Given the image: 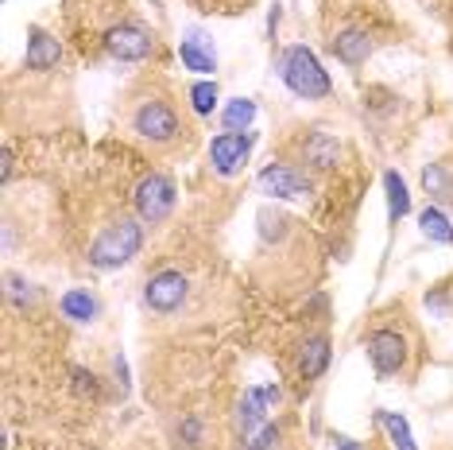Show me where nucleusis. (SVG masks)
Wrapping results in <instances>:
<instances>
[{
    "mask_svg": "<svg viewBox=\"0 0 453 450\" xmlns=\"http://www.w3.org/2000/svg\"><path fill=\"white\" fill-rule=\"evenodd\" d=\"M128 125L140 140H148L156 148H174L187 136V125L179 120V112H174L167 97H136L128 112Z\"/></svg>",
    "mask_w": 453,
    "mask_h": 450,
    "instance_id": "1",
    "label": "nucleus"
},
{
    "mask_svg": "<svg viewBox=\"0 0 453 450\" xmlns=\"http://www.w3.org/2000/svg\"><path fill=\"white\" fill-rule=\"evenodd\" d=\"M140 249H143V225L136 218H117L89 244V264L101 272H112V268H120V264H128Z\"/></svg>",
    "mask_w": 453,
    "mask_h": 450,
    "instance_id": "2",
    "label": "nucleus"
},
{
    "mask_svg": "<svg viewBox=\"0 0 453 450\" xmlns=\"http://www.w3.org/2000/svg\"><path fill=\"white\" fill-rule=\"evenodd\" d=\"M280 74L287 81L295 97H306V101H326L329 97V74L318 63V55L311 47H287L283 58H280Z\"/></svg>",
    "mask_w": 453,
    "mask_h": 450,
    "instance_id": "3",
    "label": "nucleus"
},
{
    "mask_svg": "<svg viewBox=\"0 0 453 450\" xmlns=\"http://www.w3.org/2000/svg\"><path fill=\"white\" fill-rule=\"evenodd\" d=\"M365 350H368V361H372L376 376H395L407 369V338L391 326H380L365 338Z\"/></svg>",
    "mask_w": 453,
    "mask_h": 450,
    "instance_id": "4",
    "label": "nucleus"
},
{
    "mask_svg": "<svg viewBox=\"0 0 453 450\" xmlns=\"http://www.w3.org/2000/svg\"><path fill=\"white\" fill-rule=\"evenodd\" d=\"M190 295V280L182 272L174 268H163L148 280V288H143V303H148V311L156 314H174L182 303H187Z\"/></svg>",
    "mask_w": 453,
    "mask_h": 450,
    "instance_id": "5",
    "label": "nucleus"
},
{
    "mask_svg": "<svg viewBox=\"0 0 453 450\" xmlns=\"http://www.w3.org/2000/svg\"><path fill=\"white\" fill-rule=\"evenodd\" d=\"M174 210V182L167 175H159V171H151V175L140 179L136 187V213L140 221H167V213Z\"/></svg>",
    "mask_w": 453,
    "mask_h": 450,
    "instance_id": "6",
    "label": "nucleus"
},
{
    "mask_svg": "<svg viewBox=\"0 0 453 450\" xmlns=\"http://www.w3.org/2000/svg\"><path fill=\"white\" fill-rule=\"evenodd\" d=\"M252 144H256L252 132H221V136H213V144H210L213 171H218V175H236V171L249 163Z\"/></svg>",
    "mask_w": 453,
    "mask_h": 450,
    "instance_id": "7",
    "label": "nucleus"
},
{
    "mask_svg": "<svg viewBox=\"0 0 453 450\" xmlns=\"http://www.w3.org/2000/svg\"><path fill=\"white\" fill-rule=\"evenodd\" d=\"M105 47L120 63H140V58H148L151 50H156V35L140 24H117V27H109Z\"/></svg>",
    "mask_w": 453,
    "mask_h": 450,
    "instance_id": "8",
    "label": "nucleus"
},
{
    "mask_svg": "<svg viewBox=\"0 0 453 450\" xmlns=\"http://www.w3.org/2000/svg\"><path fill=\"white\" fill-rule=\"evenodd\" d=\"M260 190L272 194V198H306L311 194V179L303 175L298 167H291V163H267V167L260 171Z\"/></svg>",
    "mask_w": 453,
    "mask_h": 450,
    "instance_id": "9",
    "label": "nucleus"
},
{
    "mask_svg": "<svg viewBox=\"0 0 453 450\" xmlns=\"http://www.w3.org/2000/svg\"><path fill=\"white\" fill-rule=\"evenodd\" d=\"M179 58H182L187 70H194V74H210V70H218V55H213L210 35L198 32V27H190L187 39L179 43Z\"/></svg>",
    "mask_w": 453,
    "mask_h": 450,
    "instance_id": "10",
    "label": "nucleus"
},
{
    "mask_svg": "<svg viewBox=\"0 0 453 450\" xmlns=\"http://www.w3.org/2000/svg\"><path fill=\"white\" fill-rule=\"evenodd\" d=\"M58 58H63V47H58V39L47 35L43 27H32V32H27V55H24L27 70H55Z\"/></svg>",
    "mask_w": 453,
    "mask_h": 450,
    "instance_id": "11",
    "label": "nucleus"
},
{
    "mask_svg": "<svg viewBox=\"0 0 453 450\" xmlns=\"http://www.w3.org/2000/svg\"><path fill=\"white\" fill-rule=\"evenodd\" d=\"M326 365H329V338L311 334L303 342V350H298V376H303V384H314L326 373Z\"/></svg>",
    "mask_w": 453,
    "mask_h": 450,
    "instance_id": "12",
    "label": "nucleus"
},
{
    "mask_svg": "<svg viewBox=\"0 0 453 450\" xmlns=\"http://www.w3.org/2000/svg\"><path fill=\"white\" fill-rule=\"evenodd\" d=\"M303 159L314 163L318 171H334L337 163H342V144H337L329 132H311L303 144Z\"/></svg>",
    "mask_w": 453,
    "mask_h": 450,
    "instance_id": "13",
    "label": "nucleus"
},
{
    "mask_svg": "<svg viewBox=\"0 0 453 450\" xmlns=\"http://www.w3.org/2000/svg\"><path fill=\"white\" fill-rule=\"evenodd\" d=\"M329 50H334L345 66L357 70V66L368 63V55H372V39H368V32H342V35H334Z\"/></svg>",
    "mask_w": 453,
    "mask_h": 450,
    "instance_id": "14",
    "label": "nucleus"
},
{
    "mask_svg": "<svg viewBox=\"0 0 453 450\" xmlns=\"http://www.w3.org/2000/svg\"><path fill=\"white\" fill-rule=\"evenodd\" d=\"M267 396H264V388H249L244 392V400H241V412H236V427H241V438L249 443L252 431L264 423V415H267Z\"/></svg>",
    "mask_w": 453,
    "mask_h": 450,
    "instance_id": "15",
    "label": "nucleus"
},
{
    "mask_svg": "<svg viewBox=\"0 0 453 450\" xmlns=\"http://www.w3.org/2000/svg\"><path fill=\"white\" fill-rule=\"evenodd\" d=\"M58 306H63V314L70 322H94L97 319V299H94V291H86V288H74V291H66L63 299H58Z\"/></svg>",
    "mask_w": 453,
    "mask_h": 450,
    "instance_id": "16",
    "label": "nucleus"
},
{
    "mask_svg": "<svg viewBox=\"0 0 453 450\" xmlns=\"http://www.w3.org/2000/svg\"><path fill=\"white\" fill-rule=\"evenodd\" d=\"M384 190H388V218H391V221L407 218L411 194H407V182L399 179V171H388V175H384Z\"/></svg>",
    "mask_w": 453,
    "mask_h": 450,
    "instance_id": "17",
    "label": "nucleus"
},
{
    "mask_svg": "<svg viewBox=\"0 0 453 450\" xmlns=\"http://www.w3.org/2000/svg\"><path fill=\"white\" fill-rule=\"evenodd\" d=\"M422 187L434 202H453V179H449V167L446 163H430L422 171Z\"/></svg>",
    "mask_w": 453,
    "mask_h": 450,
    "instance_id": "18",
    "label": "nucleus"
},
{
    "mask_svg": "<svg viewBox=\"0 0 453 450\" xmlns=\"http://www.w3.org/2000/svg\"><path fill=\"white\" fill-rule=\"evenodd\" d=\"M418 225H422V233H426L430 241H438V244H449L453 241V225H449V218L441 213L438 206H426L418 213Z\"/></svg>",
    "mask_w": 453,
    "mask_h": 450,
    "instance_id": "19",
    "label": "nucleus"
},
{
    "mask_svg": "<svg viewBox=\"0 0 453 450\" xmlns=\"http://www.w3.org/2000/svg\"><path fill=\"white\" fill-rule=\"evenodd\" d=\"M221 120H225V128L229 132H249V125L256 120V101H249V97L229 101V109L221 112Z\"/></svg>",
    "mask_w": 453,
    "mask_h": 450,
    "instance_id": "20",
    "label": "nucleus"
},
{
    "mask_svg": "<svg viewBox=\"0 0 453 450\" xmlns=\"http://www.w3.org/2000/svg\"><path fill=\"white\" fill-rule=\"evenodd\" d=\"M376 419L384 423V431L391 435L395 450H415V438H411V427H407V419H403V415H395V412H380Z\"/></svg>",
    "mask_w": 453,
    "mask_h": 450,
    "instance_id": "21",
    "label": "nucleus"
},
{
    "mask_svg": "<svg viewBox=\"0 0 453 450\" xmlns=\"http://www.w3.org/2000/svg\"><path fill=\"white\" fill-rule=\"evenodd\" d=\"M4 283H8V299H12L19 311H27V306H35V303H39V288H35V283H27L24 275L8 272V280H4Z\"/></svg>",
    "mask_w": 453,
    "mask_h": 450,
    "instance_id": "22",
    "label": "nucleus"
},
{
    "mask_svg": "<svg viewBox=\"0 0 453 450\" xmlns=\"http://www.w3.org/2000/svg\"><path fill=\"white\" fill-rule=\"evenodd\" d=\"M190 105L198 117H210L213 109H218V86L213 81H194L190 86Z\"/></svg>",
    "mask_w": 453,
    "mask_h": 450,
    "instance_id": "23",
    "label": "nucleus"
},
{
    "mask_svg": "<svg viewBox=\"0 0 453 450\" xmlns=\"http://www.w3.org/2000/svg\"><path fill=\"white\" fill-rule=\"evenodd\" d=\"M280 438H283L280 427H275V423H264L260 431H256L249 443H244V450H280Z\"/></svg>",
    "mask_w": 453,
    "mask_h": 450,
    "instance_id": "24",
    "label": "nucleus"
},
{
    "mask_svg": "<svg viewBox=\"0 0 453 450\" xmlns=\"http://www.w3.org/2000/svg\"><path fill=\"white\" fill-rule=\"evenodd\" d=\"M182 435H187V446H198V438H202L198 419H182Z\"/></svg>",
    "mask_w": 453,
    "mask_h": 450,
    "instance_id": "25",
    "label": "nucleus"
},
{
    "mask_svg": "<svg viewBox=\"0 0 453 450\" xmlns=\"http://www.w3.org/2000/svg\"><path fill=\"white\" fill-rule=\"evenodd\" d=\"M334 443H337V450H360V446H357V443H353V438H349V435H337Z\"/></svg>",
    "mask_w": 453,
    "mask_h": 450,
    "instance_id": "26",
    "label": "nucleus"
}]
</instances>
